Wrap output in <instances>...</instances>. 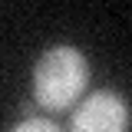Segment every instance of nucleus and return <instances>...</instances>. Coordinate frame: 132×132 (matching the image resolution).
<instances>
[{"mask_svg":"<svg viewBox=\"0 0 132 132\" xmlns=\"http://www.w3.org/2000/svg\"><path fill=\"white\" fill-rule=\"evenodd\" d=\"M69 126L73 132H122L129 129V106L112 89H96L76 106Z\"/></svg>","mask_w":132,"mask_h":132,"instance_id":"f03ea898","label":"nucleus"},{"mask_svg":"<svg viewBox=\"0 0 132 132\" xmlns=\"http://www.w3.org/2000/svg\"><path fill=\"white\" fill-rule=\"evenodd\" d=\"M16 132H56V122H50V119H40V116H33V119H23Z\"/></svg>","mask_w":132,"mask_h":132,"instance_id":"7ed1b4c3","label":"nucleus"},{"mask_svg":"<svg viewBox=\"0 0 132 132\" xmlns=\"http://www.w3.org/2000/svg\"><path fill=\"white\" fill-rule=\"evenodd\" d=\"M89 82V63L76 46H53L33 66V99L50 109L63 112L82 96Z\"/></svg>","mask_w":132,"mask_h":132,"instance_id":"f257e3e1","label":"nucleus"}]
</instances>
